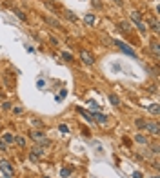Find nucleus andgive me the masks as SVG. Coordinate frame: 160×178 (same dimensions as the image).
Returning <instances> with one entry per match:
<instances>
[{"label": "nucleus", "mask_w": 160, "mask_h": 178, "mask_svg": "<svg viewBox=\"0 0 160 178\" xmlns=\"http://www.w3.org/2000/svg\"><path fill=\"white\" fill-rule=\"evenodd\" d=\"M64 15H66V18L71 20V22H77V15L71 11V9H64Z\"/></svg>", "instance_id": "15"}, {"label": "nucleus", "mask_w": 160, "mask_h": 178, "mask_svg": "<svg viewBox=\"0 0 160 178\" xmlns=\"http://www.w3.org/2000/svg\"><path fill=\"white\" fill-rule=\"evenodd\" d=\"M31 153H33L35 156H38L40 160L46 156V149H44V147H40V145H35V147H31Z\"/></svg>", "instance_id": "7"}, {"label": "nucleus", "mask_w": 160, "mask_h": 178, "mask_svg": "<svg viewBox=\"0 0 160 178\" xmlns=\"http://www.w3.org/2000/svg\"><path fill=\"white\" fill-rule=\"evenodd\" d=\"M27 135H29V138L35 140L37 144H40V142H44V140L47 138V136H46V133H44V131H38V129H31Z\"/></svg>", "instance_id": "3"}, {"label": "nucleus", "mask_w": 160, "mask_h": 178, "mask_svg": "<svg viewBox=\"0 0 160 178\" xmlns=\"http://www.w3.org/2000/svg\"><path fill=\"white\" fill-rule=\"evenodd\" d=\"M47 38H49V42H51V45H53V47H60V40L57 38V37H53V35H49Z\"/></svg>", "instance_id": "20"}, {"label": "nucleus", "mask_w": 160, "mask_h": 178, "mask_svg": "<svg viewBox=\"0 0 160 178\" xmlns=\"http://www.w3.org/2000/svg\"><path fill=\"white\" fill-rule=\"evenodd\" d=\"M13 13H15V15H17V17H18L22 22H27V15H26L22 9H17V7H15V9H13Z\"/></svg>", "instance_id": "14"}, {"label": "nucleus", "mask_w": 160, "mask_h": 178, "mask_svg": "<svg viewBox=\"0 0 160 178\" xmlns=\"http://www.w3.org/2000/svg\"><path fill=\"white\" fill-rule=\"evenodd\" d=\"M13 144H15V145H18L20 149L27 147V140L24 138V136H20V135H17V136H15V140H13Z\"/></svg>", "instance_id": "8"}, {"label": "nucleus", "mask_w": 160, "mask_h": 178, "mask_svg": "<svg viewBox=\"0 0 160 178\" xmlns=\"http://www.w3.org/2000/svg\"><path fill=\"white\" fill-rule=\"evenodd\" d=\"M151 151L157 155V153H158V144H153V145H151Z\"/></svg>", "instance_id": "30"}, {"label": "nucleus", "mask_w": 160, "mask_h": 178, "mask_svg": "<svg viewBox=\"0 0 160 178\" xmlns=\"http://www.w3.org/2000/svg\"><path fill=\"white\" fill-rule=\"evenodd\" d=\"M60 131H62V133H69V127H67L66 124H60Z\"/></svg>", "instance_id": "29"}, {"label": "nucleus", "mask_w": 160, "mask_h": 178, "mask_svg": "<svg viewBox=\"0 0 160 178\" xmlns=\"http://www.w3.org/2000/svg\"><path fill=\"white\" fill-rule=\"evenodd\" d=\"M147 111H149L151 115H155V117H158V104H151V105L147 107Z\"/></svg>", "instance_id": "17"}, {"label": "nucleus", "mask_w": 160, "mask_h": 178, "mask_svg": "<svg viewBox=\"0 0 160 178\" xmlns=\"http://www.w3.org/2000/svg\"><path fill=\"white\" fill-rule=\"evenodd\" d=\"M0 173L4 178H15V169L7 160H0Z\"/></svg>", "instance_id": "1"}, {"label": "nucleus", "mask_w": 160, "mask_h": 178, "mask_svg": "<svg viewBox=\"0 0 160 178\" xmlns=\"http://www.w3.org/2000/svg\"><path fill=\"white\" fill-rule=\"evenodd\" d=\"M146 122H147V120L137 118V120H135V127H137V129H144V127H146Z\"/></svg>", "instance_id": "19"}, {"label": "nucleus", "mask_w": 160, "mask_h": 178, "mask_svg": "<svg viewBox=\"0 0 160 178\" xmlns=\"http://www.w3.org/2000/svg\"><path fill=\"white\" fill-rule=\"evenodd\" d=\"M0 127H2V120H0Z\"/></svg>", "instance_id": "33"}, {"label": "nucleus", "mask_w": 160, "mask_h": 178, "mask_svg": "<svg viewBox=\"0 0 160 178\" xmlns=\"http://www.w3.org/2000/svg\"><path fill=\"white\" fill-rule=\"evenodd\" d=\"M80 60H82L86 65H93V64H95V57H93L87 49H82V51H80Z\"/></svg>", "instance_id": "4"}, {"label": "nucleus", "mask_w": 160, "mask_h": 178, "mask_svg": "<svg viewBox=\"0 0 160 178\" xmlns=\"http://www.w3.org/2000/svg\"><path fill=\"white\" fill-rule=\"evenodd\" d=\"M117 27H118V29L122 31V33H124V35H129V33L133 31V26H131L129 22H126V20H118Z\"/></svg>", "instance_id": "5"}, {"label": "nucleus", "mask_w": 160, "mask_h": 178, "mask_svg": "<svg viewBox=\"0 0 160 178\" xmlns=\"http://www.w3.org/2000/svg\"><path fill=\"white\" fill-rule=\"evenodd\" d=\"M44 178H46V176H44Z\"/></svg>", "instance_id": "34"}, {"label": "nucleus", "mask_w": 160, "mask_h": 178, "mask_svg": "<svg viewBox=\"0 0 160 178\" xmlns=\"http://www.w3.org/2000/svg\"><path fill=\"white\" fill-rule=\"evenodd\" d=\"M11 113H13L15 117H22V115L26 113V109H24L22 105H13V107H11Z\"/></svg>", "instance_id": "13"}, {"label": "nucleus", "mask_w": 160, "mask_h": 178, "mask_svg": "<svg viewBox=\"0 0 160 178\" xmlns=\"http://www.w3.org/2000/svg\"><path fill=\"white\" fill-rule=\"evenodd\" d=\"M129 17H131V22H142V20H144L142 13H140V11H137V9H133Z\"/></svg>", "instance_id": "11"}, {"label": "nucleus", "mask_w": 160, "mask_h": 178, "mask_svg": "<svg viewBox=\"0 0 160 178\" xmlns=\"http://www.w3.org/2000/svg\"><path fill=\"white\" fill-rule=\"evenodd\" d=\"M95 117H97V122H98V124H106V122H107V117L102 115V113H97Z\"/></svg>", "instance_id": "24"}, {"label": "nucleus", "mask_w": 160, "mask_h": 178, "mask_svg": "<svg viewBox=\"0 0 160 178\" xmlns=\"http://www.w3.org/2000/svg\"><path fill=\"white\" fill-rule=\"evenodd\" d=\"M2 140H4L6 144H13V140H15V135H11V133H6Z\"/></svg>", "instance_id": "23"}, {"label": "nucleus", "mask_w": 160, "mask_h": 178, "mask_svg": "<svg viewBox=\"0 0 160 178\" xmlns=\"http://www.w3.org/2000/svg\"><path fill=\"white\" fill-rule=\"evenodd\" d=\"M11 107H13V105H11V102H4V104H2V109H4V111H9Z\"/></svg>", "instance_id": "28"}, {"label": "nucleus", "mask_w": 160, "mask_h": 178, "mask_svg": "<svg viewBox=\"0 0 160 178\" xmlns=\"http://www.w3.org/2000/svg\"><path fill=\"white\" fill-rule=\"evenodd\" d=\"M151 51H153V55L158 58V42H157V40H153V44H151Z\"/></svg>", "instance_id": "22"}, {"label": "nucleus", "mask_w": 160, "mask_h": 178, "mask_svg": "<svg viewBox=\"0 0 160 178\" xmlns=\"http://www.w3.org/2000/svg\"><path fill=\"white\" fill-rule=\"evenodd\" d=\"M7 149H9V147H7V144H6V142H4V140L0 138V151H4V153H6V151H7Z\"/></svg>", "instance_id": "27"}, {"label": "nucleus", "mask_w": 160, "mask_h": 178, "mask_svg": "<svg viewBox=\"0 0 160 178\" xmlns=\"http://www.w3.org/2000/svg\"><path fill=\"white\" fill-rule=\"evenodd\" d=\"M60 57L66 60V62H73V55H71V53H67V51H62V53H60Z\"/></svg>", "instance_id": "21"}, {"label": "nucleus", "mask_w": 160, "mask_h": 178, "mask_svg": "<svg viewBox=\"0 0 160 178\" xmlns=\"http://www.w3.org/2000/svg\"><path fill=\"white\" fill-rule=\"evenodd\" d=\"M135 142H137V144H142V145H147V144H149V136L138 133V135H135Z\"/></svg>", "instance_id": "9"}, {"label": "nucleus", "mask_w": 160, "mask_h": 178, "mask_svg": "<svg viewBox=\"0 0 160 178\" xmlns=\"http://www.w3.org/2000/svg\"><path fill=\"white\" fill-rule=\"evenodd\" d=\"M149 135H153V136H158L160 135V125L157 120H153V122H146V127H144Z\"/></svg>", "instance_id": "2"}, {"label": "nucleus", "mask_w": 160, "mask_h": 178, "mask_svg": "<svg viewBox=\"0 0 160 178\" xmlns=\"http://www.w3.org/2000/svg\"><path fill=\"white\" fill-rule=\"evenodd\" d=\"M115 45H118L120 49H122V51H126L127 55H131V57H137V55H135V51H133V49H129V47H127L124 42H118V40H117V42H115Z\"/></svg>", "instance_id": "10"}, {"label": "nucleus", "mask_w": 160, "mask_h": 178, "mask_svg": "<svg viewBox=\"0 0 160 178\" xmlns=\"http://www.w3.org/2000/svg\"><path fill=\"white\" fill-rule=\"evenodd\" d=\"M71 173H73L71 167H62V169H60V176H62V178H67Z\"/></svg>", "instance_id": "16"}, {"label": "nucleus", "mask_w": 160, "mask_h": 178, "mask_svg": "<svg viewBox=\"0 0 160 178\" xmlns=\"http://www.w3.org/2000/svg\"><path fill=\"white\" fill-rule=\"evenodd\" d=\"M157 89H158L157 85H151V87H149V93H153V95H157Z\"/></svg>", "instance_id": "31"}, {"label": "nucleus", "mask_w": 160, "mask_h": 178, "mask_svg": "<svg viewBox=\"0 0 160 178\" xmlns=\"http://www.w3.org/2000/svg\"><path fill=\"white\" fill-rule=\"evenodd\" d=\"M147 26L151 27V31H153L155 35H158L160 27H158V20H157V17H153V18H147Z\"/></svg>", "instance_id": "6"}, {"label": "nucleus", "mask_w": 160, "mask_h": 178, "mask_svg": "<svg viewBox=\"0 0 160 178\" xmlns=\"http://www.w3.org/2000/svg\"><path fill=\"white\" fill-rule=\"evenodd\" d=\"M109 102H111L113 105H120V98L115 95V93H109Z\"/></svg>", "instance_id": "18"}, {"label": "nucleus", "mask_w": 160, "mask_h": 178, "mask_svg": "<svg viewBox=\"0 0 160 178\" xmlns=\"http://www.w3.org/2000/svg\"><path fill=\"white\" fill-rule=\"evenodd\" d=\"M27 160H29L31 164H37V162H40V158H38V156H35L31 151H29V155H27Z\"/></svg>", "instance_id": "26"}, {"label": "nucleus", "mask_w": 160, "mask_h": 178, "mask_svg": "<svg viewBox=\"0 0 160 178\" xmlns=\"http://www.w3.org/2000/svg\"><path fill=\"white\" fill-rule=\"evenodd\" d=\"M133 178H142V173H140V171H135V173H133Z\"/></svg>", "instance_id": "32"}, {"label": "nucleus", "mask_w": 160, "mask_h": 178, "mask_svg": "<svg viewBox=\"0 0 160 178\" xmlns=\"http://www.w3.org/2000/svg\"><path fill=\"white\" fill-rule=\"evenodd\" d=\"M44 20H46L49 26H53V27H57V29H60V31H64V29H62V26H60V22H57L55 18H51V17H44Z\"/></svg>", "instance_id": "12"}, {"label": "nucleus", "mask_w": 160, "mask_h": 178, "mask_svg": "<svg viewBox=\"0 0 160 178\" xmlns=\"http://www.w3.org/2000/svg\"><path fill=\"white\" fill-rule=\"evenodd\" d=\"M84 22H86L87 26H91V24H95V15H91V13H89V15H86V18H84Z\"/></svg>", "instance_id": "25"}]
</instances>
